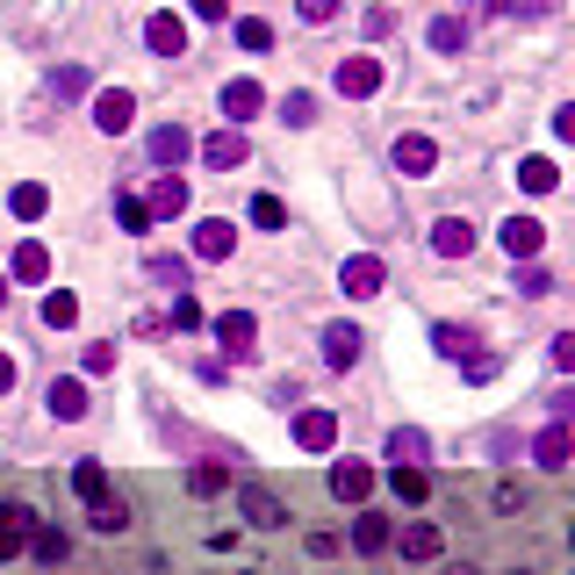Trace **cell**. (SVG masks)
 Masks as SVG:
<instances>
[{
    "label": "cell",
    "mask_w": 575,
    "mask_h": 575,
    "mask_svg": "<svg viewBox=\"0 0 575 575\" xmlns=\"http://www.w3.org/2000/svg\"><path fill=\"white\" fill-rule=\"evenodd\" d=\"M332 87L346 94V101H367V94H382V58H374V51H352V58H338Z\"/></svg>",
    "instance_id": "obj_1"
},
{
    "label": "cell",
    "mask_w": 575,
    "mask_h": 575,
    "mask_svg": "<svg viewBox=\"0 0 575 575\" xmlns=\"http://www.w3.org/2000/svg\"><path fill=\"white\" fill-rule=\"evenodd\" d=\"M382 280H388V266L374 260V252H352V260L338 266V288H346L352 302H367V296H382Z\"/></svg>",
    "instance_id": "obj_2"
},
{
    "label": "cell",
    "mask_w": 575,
    "mask_h": 575,
    "mask_svg": "<svg viewBox=\"0 0 575 575\" xmlns=\"http://www.w3.org/2000/svg\"><path fill=\"white\" fill-rule=\"evenodd\" d=\"M130 122H137V94H130V87H101V94H94V130L122 137Z\"/></svg>",
    "instance_id": "obj_3"
},
{
    "label": "cell",
    "mask_w": 575,
    "mask_h": 575,
    "mask_svg": "<svg viewBox=\"0 0 575 575\" xmlns=\"http://www.w3.org/2000/svg\"><path fill=\"white\" fill-rule=\"evenodd\" d=\"M238 511H244V525H260V532H280V525H288L280 496H274V489H260V482H244V489H238Z\"/></svg>",
    "instance_id": "obj_4"
},
{
    "label": "cell",
    "mask_w": 575,
    "mask_h": 575,
    "mask_svg": "<svg viewBox=\"0 0 575 575\" xmlns=\"http://www.w3.org/2000/svg\"><path fill=\"white\" fill-rule=\"evenodd\" d=\"M144 209H152V224H173V216H188V180H180V173H158L152 194H144Z\"/></svg>",
    "instance_id": "obj_5"
},
{
    "label": "cell",
    "mask_w": 575,
    "mask_h": 575,
    "mask_svg": "<svg viewBox=\"0 0 575 575\" xmlns=\"http://www.w3.org/2000/svg\"><path fill=\"white\" fill-rule=\"evenodd\" d=\"M496 238H504L511 260H540V252H547V224H540V216H511Z\"/></svg>",
    "instance_id": "obj_6"
},
{
    "label": "cell",
    "mask_w": 575,
    "mask_h": 575,
    "mask_svg": "<svg viewBox=\"0 0 575 575\" xmlns=\"http://www.w3.org/2000/svg\"><path fill=\"white\" fill-rule=\"evenodd\" d=\"M44 403H51L58 424H80V418H87V382H80V374H58V382L44 388Z\"/></svg>",
    "instance_id": "obj_7"
},
{
    "label": "cell",
    "mask_w": 575,
    "mask_h": 575,
    "mask_svg": "<svg viewBox=\"0 0 575 575\" xmlns=\"http://www.w3.org/2000/svg\"><path fill=\"white\" fill-rule=\"evenodd\" d=\"M252 338H260L252 310H224V316H216V346H224L230 360H252Z\"/></svg>",
    "instance_id": "obj_8"
},
{
    "label": "cell",
    "mask_w": 575,
    "mask_h": 575,
    "mask_svg": "<svg viewBox=\"0 0 575 575\" xmlns=\"http://www.w3.org/2000/svg\"><path fill=\"white\" fill-rule=\"evenodd\" d=\"M296 446L302 454H332L338 446V410H302L296 418Z\"/></svg>",
    "instance_id": "obj_9"
},
{
    "label": "cell",
    "mask_w": 575,
    "mask_h": 575,
    "mask_svg": "<svg viewBox=\"0 0 575 575\" xmlns=\"http://www.w3.org/2000/svg\"><path fill=\"white\" fill-rule=\"evenodd\" d=\"M439 166V144L424 137V130H403L396 137V173H410V180H424Z\"/></svg>",
    "instance_id": "obj_10"
},
{
    "label": "cell",
    "mask_w": 575,
    "mask_h": 575,
    "mask_svg": "<svg viewBox=\"0 0 575 575\" xmlns=\"http://www.w3.org/2000/svg\"><path fill=\"white\" fill-rule=\"evenodd\" d=\"M432 252H439V260H468V252H475V224H468V216H439V224H432Z\"/></svg>",
    "instance_id": "obj_11"
},
{
    "label": "cell",
    "mask_w": 575,
    "mask_h": 575,
    "mask_svg": "<svg viewBox=\"0 0 575 575\" xmlns=\"http://www.w3.org/2000/svg\"><path fill=\"white\" fill-rule=\"evenodd\" d=\"M202 158H209L216 173H230V166H244V158H252V144H244V130L230 122V130H216V137H202Z\"/></svg>",
    "instance_id": "obj_12"
},
{
    "label": "cell",
    "mask_w": 575,
    "mask_h": 575,
    "mask_svg": "<svg viewBox=\"0 0 575 575\" xmlns=\"http://www.w3.org/2000/svg\"><path fill=\"white\" fill-rule=\"evenodd\" d=\"M230 244H238V230L224 224V216H202V224H194V260H230Z\"/></svg>",
    "instance_id": "obj_13"
},
{
    "label": "cell",
    "mask_w": 575,
    "mask_h": 575,
    "mask_svg": "<svg viewBox=\"0 0 575 575\" xmlns=\"http://www.w3.org/2000/svg\"><path fill=\"white\" fill-rule=\"evenodd\" d=\"M29 525H36L29 504H0V561H15L29 547Z\"/></svg>",
    "instance_id": "obj_14"
},
{
    "label": "cell",
    "mask_w": 575,
    "mask_h": 575,
    "mask_svg": "<svg viewBox=\"0 0 575 575\" xmlns=\"http://www.w3.org/2000/svg\"><path fill=\"white\" fill-rule=\"evenodd\" d=\"M367 352V338H360V324H324V360L338 367V374H346L352 360H360Z\"/></svg>",
    "instance_id": "obj_15"
},
{
    "label": "cell",
    "mask_w": 575,
    "mask_h": 575,
    "mask_svg": "<svg viewBox=\"0 0 575 575\" xmlns=\"http://www.w3.org/2000/svg\"><path fill=\"white\" fill-rule=\"evenodd\" d=\"M367 489H374V468H367V460H338L332 468V496L338 504H367Z\"/></svg>",
    "instance_id": "obj_16"
},
{
    "label": "cell",
    "mask_w": 575,
    "mask_h": 575,
    "mask_svg": "<svg viewBox=\"0 0 575 575\" xmlns=\"http://www.w3.org/2000/svg\"><path fill=\"white\" fill-rule=\"evenodd\" d=\"M144 44H152L158 58H180V51H188V22H180V15H152V22H144Z\"/></svg>",
    "instance_id": "obj_17"
},
{
    "label": "cell",
    "mask_w": 575,
    "mask_h": 575,
    "mask_svg": "<svg viewBox=\"0 0 575 575\" xmlns=\"http://www.w3.org/2000/svg\"><path fill=\"white\" fill-rule=\"evenodd\" d=\"M194 152V137L180 130V122H166V130H152V166H166V173H180V158Z\"/></svg>",
    "instance_id": "obj_18"
},
{
    "label": "cell",
    "mask_w": 575,
    "mask_h": 575,
    "mask_svg": "<svg viewBox=\"0 0 575 575\" xmlns=\"http://www.w3.org/2000/svg\"><path fill=\"white\" fill-rule=\"evenodd\" d=\"M568 454H575V439H568V418H554L540 439H532V460L540 468H568Z\"/></svg>",
    "instance_id": "obj_19"
},
{
    "label": "cell",
    "mask_w": 575,
    "mask_h": 575,
    "mask_svg": "<svg viewBox=\"0 0 575 575\" xmlns=\"http://www.w3.org/2000/svg\"><path fill=\"white\" fill-rule=\"evenodd\" d=\"M8 274H15V280H29V288H36V280H51V252H44L36 238H22V244H15V260H8Z\"/></svg>",
    "instance_id": "obj_20"
},
{
    "label": "cell",
    "mask_w": 575,
    "mask_h": 575,
    "mask_svg": "<svg viewBox=\"0 0 575 575\" xmlns=\"http://www.w3.org/2000/svg\"><path fill=\"white\" fill-rule=\"evenodd\" d=\"M260 108H266L260 80H230V87H224V116H230V122H252Z\"/></svg>",
    "instance_id": "obj_21"
},
{
    "label": "cell",
    "mask_w": 575,
    "mask_h": 575,
    "mask_svg": "<svg viewBox=\"0 0 575 575\" xmlns=\"http://www.w3.org/2000/svg\"><path fill=\"white\" fill-rule=\"evenodd\" d=\"M388 540H396V525H388L382 511H360V518H352V547H360V554H382Z\"/></svg>",
    "instance_id": "obj_22"
},
{
    "label": "cell",
    "mask_w": 575,
    "mask_h": 575,
    "mask_svg": "<svg viewBox=\"0 0 575 575\" xmlns=\"http://www.w3.org/2000/svg\"><path fill=\"white\" fill-rule=\"evenodd\" d=\"M439 554H446L439 525H403V561H439Z\"/></svg>",
    "instance_id": "obj_23"
},
{
    "label": "cell",
    "mask_w": 575,
    "mask_h": 575,
    "mask_svg": "<svg viewBox=\"0 0 575 575\" xmlns=\"http://www.w3.org/2000/svg\"><path fill=\"white\" fill-rule=\"evenodd\" d=\"M72 489H80V504H108V468L101 460H72Z\"/></svg>",
    "instance_id": "obj_24"
},
{
    "label": "cell",
    "mask_w": 575,
    "mask_h": 575,
    "mask_svg": "<svg viewBox=\"0 0 575 575\" xmlns=\"http://www.w3.org/2000/svg\"><path fill=\"white\" fill-rule=\"evenodd\" d=\"M518 188L525 194H554L561 188V166H554V158H518Z\"/></svg>",
    "instance_id": "obj_25"
},
{
    "label": "cell",
    "mask_w": 575,
    "mask_h": 575,
    "mask_svg": "<svg viewBox=\"0 0 575 575\" xmlns=\"http://www.w3.org/2000/svg\"><path fill=\"white\" fill-rule=\"evenodd\" d=\"M8 209H15V216H22V224H36V216L51 209V188H44V180H22V188H15V194H8Z\"/></svg>",
    "instance_id": "obj_26"
},
{
    "label": "cell",
    "mask_w": 575,
    "mask_h": 575,
    "mask_svg": "<svg viewBox=\"0 0 575 575\" xmlns=\"http://www.w3.org/2000/svg\"><path fill=\"white\" fill-rule=\"evenodd\" d=\"M388 489H396L403 504H424V496H432V475H424V468H403V460H396V468H388Z\"/></svg>",
    "instance_id": "obj_27"
},
{
    "label": "cell",
    "mask_w": 575,
    "mask_h": 575,
    "mask_svg": "<svg viewBox=\"0 0 575 575\" xmlns=\"http://www.w3.org/2000/svg\"><path fill=\"white\" fill-rule=\"evenodd\" d=\"M44 324H51V332H72V324H80V296H72V288H51V296H44Z\"/></svg>",
    "instance_id": "obj_28"
},
{
    "label": "cell",
    "mask_w": 575,
    "mask_h": 575,
    "mask_svg": "<svg viewBox=\"0 0 575 575\" xmlns=\"http://www.w3.org/2000/svg\"><path fill=\"white\" fill-rule=\"evenodd\" d=\"M424 454H432V446H424V432H418V424H403V432H388V460H403V468H418Z\"/></svg>",
    "instance_id": "obj_29"
},
{
    "label": "cell",
    "mask_w": 575,
    "mask_h": 575,
    "mask_svg": "<svg viewBox=\"0 0 575 575\" xmlns=\"http://www.w3.org/2000/svg\"><path fill=\"white\" fill-rule=\"evenodd\" d=\"M116 224L130 230V238H144V230H152V209H144V194H116Z\"/></svg>",
    "instance_id": "obj_30"
},
{
    "label": "cell",
    "mask_w": 575,
    "mask_h": 575,
    "mask_svg": "<svg viewBox=\"0 0 575 575\" xmlns=\"http://www.w3.org/2000/svg\"><path fill=\"white\" fill-rule=\"evenodd\" d=\"M29 547H36V561H65L72 554V540L58 532V525H29Z\"/></svg>",
    "instance_id": "obj_31"
},
{
    "label": "cell",
    "mask_w": 575,
    "mask_h": 575,
    "mask_svg": "<svg viewBox=\"0 0 575 575\" xmlns=\"http://www.w3.org/2000/svg\"><path fill=\"white\" fill-rule=\"evenodd\" d=\"M432 346L446 352V360H468V352H475V332H460V324H439V332H432Z\"/></svg>",
    "instance_id": "obj_32"
},
{
    "label": "cell",
    "mask_w": 575,
    "mask_h": 575,
    "mask_svg": "<svg viewBox=\"0 0 575 575\" xmlns=\"http://www.w3.org/2000/svg\"><path fill=\"white\" fill-rule=\"evenodd\" d=\"M460 44H468V22H460V15H439L432 22V51H460Z\"/></svg>",
    "instance_id": "obj_33"
},
{
    "label": "cell",
    "mask_w": 575,
    "mask_h": 575,
    "mask_svg": "<svg viewBox=\"0 0 575 575\" xmlns=\"http://www.w3.org/2000/svg\"><path fill=\"white\" fill-rule=\"evenodd\" d=\"M51 94H58V101H80V94H87V65H58L51 72Z\"/></svg>",
    "instance_id": "obj_34"
},
{
    "label": "cell",
    "mask_w": 575,
    "mask_h": 575,
    "mask_svg": "<svg viewBox=\"0 0 575 575\" xmlns=\"http://www.w3.org/2000/svg\"><path fill=\"white\" fill-rule=\"evenodd\" d=\"M188 489H194V496H224V489H230V475L202 460V468H188Z\"/></svg>",
    "instance_id": "obj_35"
},
{
    "label": "cell",
    "mask_w": 575,
    "mask_h": 575,
    "mask_svg": "<svg viewBox=\"0 0 575 575\" xmlns=\"http://www.w3.org/2000/svg\"><path fill=\"white\" fill-rule=\"evenodd\" d=\"M238 44H244V51H274V22L244 15V22H238Z\"/></svg>",
    "instance_id": "obj_36"
},
{
    "label": "cell",
    "mask_w": 575,
    "mask_h": 575,
    "mask_svg": "<svg viewBox=\"0 0 575 575\" xmlns=\"http://www.w3.org/2000/svg\"><path fill=\"white\" fill-rule=\"evenodd\" d=\"M252 224H260V230H280V224H288L280 194H252Z\"/></svg>",
    "instance_id": "obj_37"
},
{
    "label": "cell",
    "mask_w": 575,
    "mask_h": 575,
    "mask_svg": "<svg viewBox=\"0 0 575 575\" xmlns=\"http://www.w3.org/2000/svg\"><path fill=\"white\" fill-rule=\"evenodd\" d=\"M280 116L296 122V130H310V122H316V94H288V101H280Z\"/></svg>",
    "instance_id": "obj_38"
},
{
    "label": "cell",
    "mask_w": 575,
    "mask_h": 575,
    "mask_svg": "<svg viewBox=\"0 0 575 575\" xmlns=\"http://www.w3.org/2000/svg\"><path fill=\"white\" fill-rule=\"evenodd\" d=\"M173 332H202V302L194 296H173Z\"/></svg>",
    "instance_id": "obj_39"
},
{
    "label": "cell",
    "mask_w": 575,
    "mask_h": 575,
    "mask_svg": "<svg viewBox=\"0 0 575 575\" xmlns=\"http://www.w3.org/2000/svg\"><path fill=\"white\" fill-rule=\"evenodd\" d=\"M122 525H130V511H122L116 496H108V504H94V532H122Z\"/></svg>",
    "instance_id": "obj_40"
},
{
    "label": "cell",
    "mask_w": 575,
    "mask_h": 575,
    "mask_svg": "<svg viewBox=\"0 0 575 575\" xmlns=\"http://www.w3.org/2000/svg\"><path fill=\"white\" fill-rule=\"evenodd\" d=\"M80 367H87V374H116V346H87V360H80Z\"/></svg>",
    "instance_id": "obj_41"
},
{
    "label": "cell",
    "mask_w": 575,
    "mask_h": 575,
    "mask_svg": "<svg viewBox=\"0 0 575 575\" xmlns=\"http://www.w3.org/2000/svg\"><path fill=\"white\" fill-rule=\"evenodd\" d=\"M296 15H302V22H332L338 0H296Z\"/></svg>",
    "instance_id": "obj_42"
},
{
    "label": "cell",
    "mask_w": 575,
    "mask_h": 575,
    "mask_svg": "<svg viewBox=\"0 0 575 575\" xmlns=\"http://www.w3.org/2000/svg\"><path fill=\"white\" fill-rule=\"evenodd\" d=\"M518 288H525V296H547V288H554V274H547V266H525Z\"/></svg>",
    "instance_id": "obj_43"
},
{
    "label": "cell",
    "mask_w": 575,
    "mask_h": 575,
    "mask_svg": "<svg viewBox=\"0 0 575 575\" xmlns=\"http://www.w3.org/2000/svg\"><path fill=\"white\" fill-rule=\"evenodd\" d=\"M360 22H367V36H374V44H382V36H388V29H396V15H382V8H367V15H360Z\"/></svg>",
    "instance_id": "obj_44"
},
{
    "label": "cell",
    "mask_w": 575,
    "mask_h": 575,
    "mask_svg": "<svg viewBox=\"0 0 575 575\" xmlns=\"http://www.w3.org/2000/svg\"><path fill=\"white\" fill-rule=\"evenodd\" d=\"M554 367H561V374L575 367V332H561V338H554Z\"/></svg>",
    "instance_id": "obj_45"
},
{
    "label": "cell",
    "mask_w": 575,
    "mask_h": 575,
    "mask_svg": "<svg viewBox=\"0 0 575 575\" xmlns=\"http://www.w3.org/2000/svg\"><path fill=\"white\" fill-rule=\"evenodd\" d=\"M496 15H540V0H489Z\"/></svg>",
    "instance_id": "obj_46"
},
{
    "label": "cell",
    "mask_w": 575,
    "mask_h": 575,
    "mask_svg": "<svg viewBox=\"0 0 575 575\" xmlns=\"http://www.w3.org/2000/svg\"><path fill=\"white\" fill-rule=\"evenodd\" d=\"M188 8H194V15H209V22H224V15H230V0H188Z\"/></svg>",
    "instance_id": "obj_47"
},
{
    "label": "cell",
    "mask_w": 575,
    "mask_h": 575,
    "mask_svg": "<svg viewBox=\"0 0 575 575\" xmlns=\"http://www.w3.org/2000/svg\"><path fill=\"white\" fill-rule=\"evenodd\" d=\"M8 388H15V360H8V352H0V396H8Z\"/></svg>",
    "instance_id": "obj_48"
},
{
    "label": "cell",
    "mask_w": 575,
    "mask_h": 575,
    "mask_svg": "<svg viewBox=\"0 0 575 575\" xmlns=\"http://www.w3.org/2000/svg\"><path fill=\"white\" fill-rule=\"evenodd\" d=\"M0 302H8V280H0Z\"/></svg>",
    "instance_id": "obj_49"
},
{
    "label": "cell",
    "mask_w": 575,
    "mask_h": 575,
    "mask_svg": "<svg viewBox=\"0 0 575 575\" xmlns=\"http://www.w3.org/2000/svg\"><path fill=\"white\" fill-rule=\"evenodd\" d=\"M511 575H532V568H511Z\"/></svg>",
    "instance_id": "obj_50"
},
{
    "label": "cell",
    "mask_w": 575,
    "mask_h": 575,
    "mask_svg": "<svg viewBox=\"0 0 575 575\" xmlns=\"http://www.w3.org/2000/svg\"><path fill=\"white\" fill-rule=\"evenodd\" d=\"M244 575H260V568H244Z\"/></svg>",
    "instance_id": "obj_51"
},
{
    "label": "cell",
    "mask_w": 575,
    "mask_h": 575,
    "mask_svg": "<svg viewBox=\"0 0 575 575\" xmlns=\"http://www.w3.org/2000/svg\"><path fill=\"white\" fill-rule=\"evenodd\" d=\"M460 575H468V568H460Z\"/></svg>",
    "instance_id": "obj_52"
}]
</instances>
